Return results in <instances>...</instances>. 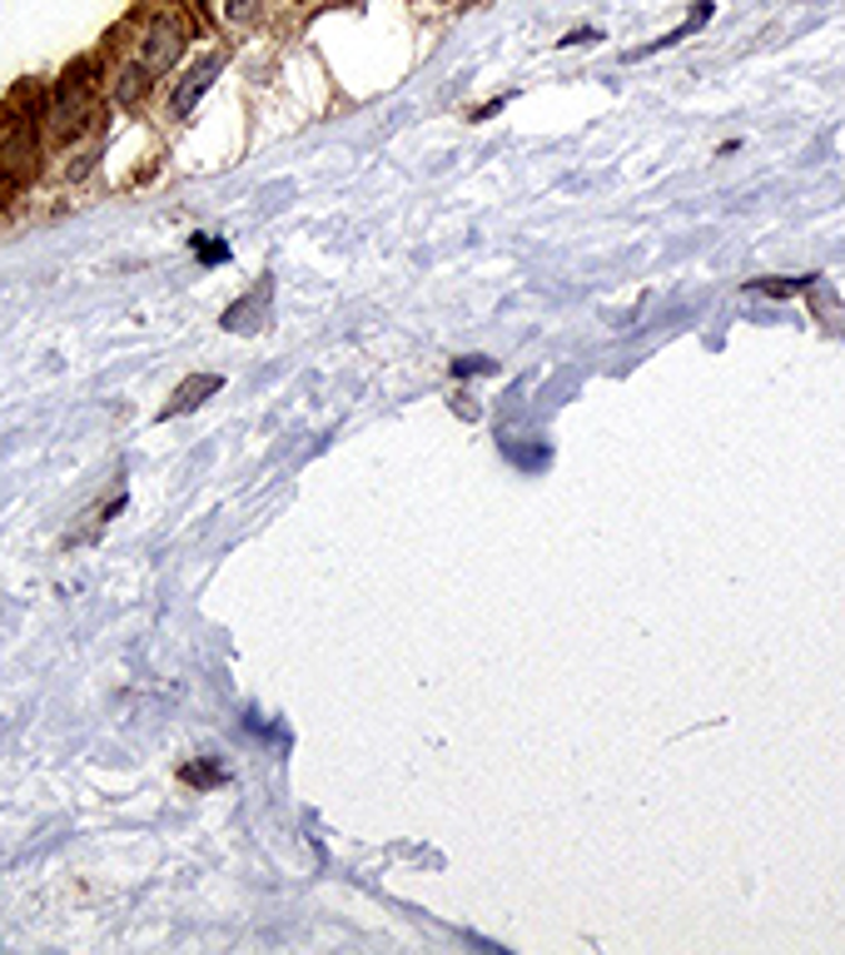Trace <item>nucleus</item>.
<instances>
[{"label":"nucleus","mask_w":845,"mask_h":955,"mask_svg":"<svg viewBox=\"0 0 845 955\" xmlns=\"http://www.w3.org/2000/svg\"><path fill=\"white\" fill-rule=\"evenodd\" d=\"M50 120H56L60 135H80L85 125L95 120V90H90V80H85V60L70 70L66 80H60V95H56V110H50Z\"/></svg>","instance_id":"obj_1"},{"label":"nucleus","mask_w":845,"mask_h":955,"mask_svg":"<svg viewBox=\"0 0 845 955\" xmlns=\"http://www.w3.org/2000/svg\"><path fill=\"white\" fill-rule=\"evenodd\" d=\"M185 36L189 26L179 16H155L145 26V46H140V66L149 76H159V70H169L179 60V50H185Z\"/></svg>","instance_id":"obj_2"},{"label":"nucleus","mask_w":845,"mask_h":955,"mask_svg":"<svg viewBox=\"0 0 845 955\" xmlns=\"http://www.w3.org/2000/svg\"><path fill=\"white\" fill-rule=\"evenodd\" d=\"M219 70H224V56H205V60H199V66L189 70L185 80H179V90H175V115H189V110H195V105H199V95L209 90Z\"/></svg>","instance_id":"obj_3"},{"label":"nucleus","mask_w":845,"mask_h":955,"mask_svg":"<svg viewBox=\"0 0 845 955\" xmlns=\"http://www.w3.org/2000/svg\"><path fill=\"white\" fill-rule=\"evenodd\" d=\"M219 384L224 378L219 374H195V378H185V384L169 394V403L159 408V419H175V413H189V408H199L209 394H219Z\"/></svg>","instance_id":"obj_4"},{"label":"nucleus","mask_w":845,"mask_h":955,"mask_svg":"<svg viewBox=\"0 0 845 955\" xmlns=\"http://www.w3.org/2000/svg\"><path fill=\"white\" fill-rule=\"evenodd\" d=\"M145 95H149V70L135 60V66H125L120 80H115V100H120V105H140Z\"/></svg>","instance_id":"obj_5"},{"label":"nucleus","mask_w":845,"mask_h":955,"mask_svg":"<svg viewBox=\"0 0 845 955\" xmlns=\"http://www.w3.org/2000/svg\"><path fill=\"white\" fill-rule=\"evenodd\" d=\"M0 159H6V169H20L30 159V125L26 120L10 125V140H6V150H0Z\"/></svg>","instance_id":"obj_6"},{"label":"nucleus","mask_w":845,"mask_h":955,"mask_svg":"<svg viewBox=\"0 0 845 955\" xmlns=\"http://www.w3.org/2000/svg\"><path fill=\"white\" fill-rule=\"evenodd\" d=\"M810 284V274H800V279H762L751 284V294H772V299H790V294H800Z\"/></svg>","instance_id":"obj_7"},{"label":"nucleus","mask_w":845,"mask_h":955,"mask_svg":"<svg viewBox=\"0 0 845 955\" xmlns=\"http://www.w3.org/2000/svg\"><path fill=\"white\" fill-rule=\"evenodd\" d=\"M195 249H199V259H205V264H219V259H229V249H224V244H214L209 235H195Z\"/></svg>","instance_id":"obj_8"},{"label":"nucleus","mask_w":845,"mask_h":955,"mask_svg":"<svg viewBox=\"0 0 845 955\" xmlns=\"http://www.w3.org/2000/svg\"><path fill=\"white\" fill-rule=\"evenodd\" d=\"M185 781H195V787H214V781H224L214 767H185Z\"/></svg>","instance_id":"obj_9"},{"label":"nucleus","mask_w":845,"mask_h":955,"mask_svg":"<svg viewBox=\"0 0 845 955\" xmlns=\"http://www.w3.org/2000/svg\"><path fill=\"white\" fill-rule=\"evenodd\" d=\"M224 16H229V20H249L254 16V0H229V6H224Z\"/></svg>","instance_id":"obj_10"},{"label":"nucleus","mask_w":845,"mask_h":955,"mask_svg":"<svg viewBox=\"0 0 845 955\" xmlns=\"http://www.w3.org/2000/svg\"><path fill=\"white\" fill-rule=\"evenodd\" d=\"M592 40H597V30H572L562 46H592Z\"/></svg>","instance_id":"obj_11"}]
</instances>
